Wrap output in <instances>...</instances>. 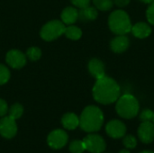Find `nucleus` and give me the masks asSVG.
I'll use <instances>...</instances> for the list:
<instances>
[{"label": "nucleus", "instance_id": "nucleus-1", "mask_svg": "<svg viewBox=\"0 0 154 153\" xmlns=\"http://www.w3.org/2000/svg\"><path fill=\"white\" fill-rule=\"evenodd\" d=\"M120 87L116 81L104 76L98 79L93 87L94 99L103 105H109L117 101L120 96Z\"/></svg>", "mask_w": 154, "mask_h": 153}, {"label": "nucleus", "instance_id": "nucleus-2", "mask_svg": "<svg viewBox=\"0 0 154 153\" xmlns=\"http://www.w3.org/2000/svg\"><path fill=\"white\" fill-rule=\"evenodd\" d=\"M104 115L101 109L95 106H87L79 117V126L87 133H95L101 129Z\"/></svg>", "mask_w": 154, "mask_h": 153}, {"label": "nucleus", "instance_id": "nucleus-3", "mask_svg": "<svg viewBox=\"0 0 154 153\" xmlns=\"http://www.w3.org/2000/svg\"><path fill=\"white\" fill-rule=\"evenodd\" d=\"M116 110L119 116L125 119H132L135 117L140 110L138 100L131 94H125L116 101Z\"/></svg>", "mask_w": 154, "mask_h": 153}, {"label": "nucleus", "instance_id": "nucleus-4", "mask_svg": "<svg viewBox=\"0 0 154 153\" xmlns=\"http://www.w3.org/2000/svg\"><path fill=\"white\" fill-rule=\"evenodd\" d=\"M108 25L110 30L117 35H125L132 31V23L130 17L124 10L114 11L108 18Z\"/></svg>", "mask_w": 154, "mask_h": 153}, {"label": "nucleus", "instance_id": "nucleus-5", "mask_svg": "<svg viewBox=\"0 0 154 153\" xmlns=\"http://www.w3.org/2000/svg\"><path fill=\"white\" fill-rule=\"evenodd\" d=\"M65 24L58 20L47 23L41 30V37L45 41H52L61 36L65 32Z\"/></svg>", "mask_w": 154, "mask_h": 153}, {"label": "nucleus", "instance_id": "nucleus-6", "mask_svg": "<svg viewBox=\"0 0 154 153\" xmlns=\"http://www.w3.org/2000/svg\"><path fill=\"white\" fill-rule=\"evenodd\" d=\"M86 151L90 153H102L105 151L106 144L105 140L98 134H88L83 139Z\"/></svg>", "mask_w": 154, "mask_h": 153}, {"label": "nucleus", "instance_id": "nucleus-7", "mask_svg": "<svg viewBox=\"0 0 154 153\" xmlns=\"http://www.w3.org/2000/svg\"><path fill=\"white\" fill-rule=\"evenodd\" d=\"M69 136L67 133L63 130L57 129L52 131L47 138L48 145L54 149V150H60L62 149L68 142Z\"/></svg>", "mask_w": 154, "mask_h": 153}, {"label": "nucleus", "instance_id": "nucleus-8", "mask_svg": "<svg viewBox=\"0 0 154 153\" xmlns=\"http://www.w3.org/2000/svg\"><path fill=\"white\" fill-rule=\"evenodd\" d=\"M17 133V124L15 119L5 116L0 120V134L5 139H12Z\"/></svg>", "mask_w": 154, "mask_h": 153}, {"label": "nucleus", "instance_id": "nucleus-9", "mask_svg": "<svg viewBox=\"0 0 154 153\" xmlns=\"http://www.w3.org/2000/svg\"><path fill=\"white\" fill-rule=\"evenodd\" d=\"M106 132L109 137L113 139H119L125 135L126 126L122 121L115 119L107 123L106 126Z\"/></svg>", "mask_w": 154, "mask_h": 153}, {"label": "nucleus", "instance_id": "nucleus-10", "mask_svg": "<svg viewBox=\"0 0 154 153\" xmlns=\"http://www.w3.org/2000/svg\"><path fill=\"white\" fill-rule=\"evenodd\" d=\"M137 133L142 142L145 144L152 142L154 141V124L152 122H142Z\"/></svg>", "mask_w": 154, "mask_h": 153}, {"label": "nucleus", "instance_id": "nucleus-11", "mask_svg": "<svg viewBox=\"0 0 154 153\" xmlns=\"http://www.w3.org/2000/svg\"><path fill=\"white\" fill-rule=\"evenodd\" d=\"M5 60L9 66L14 69H21L26 64V58L23 53L17 50H12L7 52Z\"/></svg>", "mask_w": 154, "mask_h": 153}, {"label": "nucleus", "instance_id": "nucleus-12", "mask_svg": "<svg viewBox=\"0 0 154 153\" xmlns=\"http://www.w3.org/2000/svg\"><path fill=\"white\" fill-rule=\"evenodd\" d=\"M129 44H130V41L128 37H126L125 35H117L111 41L110 47L114 52L122 53L128 49Z\"/></svg>", "mask_w": 154, "mask_h": 153}, {"label": "nucleus", "instance_id": "nucleus-13", "mask_svg": "<svg viewBox=\"0 0 154 153\" xmlns=\"http://www.w3.org/2000/svg\"><path fill=\"white\" fill-rule=\"evenodd\" d=\"M89 73L97 79L106 76L105 75V65L98 59H92L88 62Z\"/></svg>", "mask_w": 154, "mask_h": 153}, {"label": "nucleus", "instance_id": "nucleus-14", "mask_svg": "<svg viewBox=\"0 0 154 153\" xmlns=\"http://www.w3.org/2000/svg\"><path fill=\"white\" fill-rule=\"evenodd\" d=\"M131 32L136 38L144 39V38L149 37L150 34L152 33V28L148 23L144 22H139V23H136L132 27Z\"/></svg>", "mask_w": 154, "mask_h": 153}, {"label": "nucleus", "instance_id": "nucleus-15", "mask_svg": "<svg viewBox=\"0 0 154 153\" xmlns=\"http://www.w3.org/2000/svg\"><path fill=\"white\" fill-rule=\"evenodd\" d=\"M79 19V11L71 6L65 8L61 13V20L64 24L71 25Z\"/></svg>", "mask_w": 154, "mask_h": 153}, {"label": "nucleus", "instance_id": "nucleus-16", "mask_svg": "<svg viewBox=\"0 0 154 153\" xmlns=\"http://www.w3.org/2000/svg\"><path fill=\"white\" fill-rule=\"evenodd\" d=\"M61 124L65 129L75 130L79 125V118L77 115L73 113H68L63 115L61 119Z\"/></svg>", "mask_w": 154, "mask_h": 153}, {"label": "nucleus", "instance_id": "nucleus-17", "mask_svg": "<svg viewBox=\"0 0 154 153\" xmlns=\"http://www.w3.org/2000/svg\"><path fill=\"white\" fill-rule=\"evenodd\" d=\"M97 17V10L93 6H86L79 8V18L82 21H93Z\"/></svg>", "mask_w": 154, "mask_h": 153}, {"label": "nucleus", "instance_id": "nucleus-18", "mask_svg": "<svg viewBox=\"0 0 154 153\" xmlns=\"http://www.w3.org/2000/svg\"><path fill=\"white\" fill-rule=\"evenodd\" d=\"M65 35L70 39V40H79L80 39V37L82 36V32L81 30L77 27V26H74V25H69L68 27L65 28V32H64Z\"/></svg>", "mask_w": 154, "mask_h": 153}, {"label": "nucleus", "instance_id": "nucleus-19", "mask_svg": "<svg viewBox=\"0 0 154 153\" xmlns=\"http://www.w3.org/2000/svg\"><path fill=\"white\" fill-rule=\"evenodd\" d=\"M96 8L101 11H108L112 8L114 5L113 0H93Z\"/></svg>", "mask_w": 154, "mask_h": 153}, {"label": "nucleus", "instance_id": "nucleus-20", "mask_svg": "<svg viewBox=\"0 0 154 153\" xmlns=\"http://www.w3.org/2000/svg\"><path fill=\"white\" fill-rule=\"evenodd\" d=\"M69 151L71 153H83L86 149L83 143V141L74 140L69 144Z\"/></svg>", "mask_w": 154, "mask_h": 153}, {"label": "nucleus", "instance_id": "nucleus-21", "mask_svg": "<svg viewBox=\"0 0 154 153\" xmlns=\"http://www.w3.org/2000/svg\"><path fill=\"white\" fill-rule=\"evenodd\" d=\"M23 113V108L20 104H14L9 109V116L15 120L20 118Z\"/></svg>", "mask_w": 154, "mask_h": 153}, {"label": "nucleus", "instance_id": "nucleus-22", "mask_svg": "<svg viewBox=\"0 0 154 153\" xmlns=\"http://www.w3.org/2000/svg\"><path fill=\"white\" fill-rule=\"evenodd\" d=\"M123 144L126 149H134L137 145V140L133 135H125L123 140Z\"/></svg>", "mask_w": 154, "mask_h": 153}, {"label": "nucleus", "instance_id": "nucleus-23", "mask_svg": "<svg viewBox=\"0 0 154 153\" xmlns=\"http://www.w3.org/2000/svg\"><path fill=\"white\" fill-rule=\"evenodd\" d=\"M26 55L31 60H38L42 56V51L37 47H32V48L28 49Z\"/></svg>", "mask_w": 154, "mask_h": 153}, {"label": "nucleus", "instance_id": "nucleus-24", "mask_svg": "<svg viewBox=\"0 0 154 153\" xmlns=\"http://www.w3.org/2000/svg\"><path fill=\"white\" fill-rule=\"evenodd\" d=\"M10 78V72L9 69L4 66L0 64V85H4L5 84Z\"/></svg>", "mask_w": 154, "mask_h": 153}, {"label": "nucleus", "instance_id": "nucleus-25", "mask_svg": "<svg viewBox=\"0 0 154 153\" xmlns=\"http://www.w3.org/2000/svg\"><path fill=\"white\" fill-rule=\"evenodd\" d=\"M153 115L154 112H152L151 109H143L140 114V120L142 122H152Z\"/></svg>", "mask_w": 154, "mask_h": 153}, {"label": "nucleus", "instance_id": "nucleus-26", "mask_svg": "<svg viewBox=\"0 0 154 153\" xmlns=\"http://www.w3.org/2000/svg\"><path fill=\"white\" fill-rule=\"evenodd\" d=\"M146 17L148 22L154 25V2H152L146 11Z\"/></svg>", "mask_w": 154, "mask_h": 153}, {"label": "nucleus", "instance_id": "nucleus-27", "mask_svg": "<svg viewBox=\"0 0 154 153\" xmlns=\"http://www.w3.org/2000/svg\"><path fill=\"white\" fill-rule=\"evenodd\" d=\"M71 3L79 7V8H83V7H86L88 5H89V3H90V0H70Z\"/></svg>", "mask_w": 154, "mask_h": 153}, {"label": "nucleus", "instance_id": "nucleus-28", "mask_svg": "<svg viewBox=\"0 0 154 153\" xmlns=\"http://www.w3.org/2000/svg\"><path fill=\"white\" fill-rule=\"evenodd\" d=\"M7 111H8V107L6 102L3 99H0V116L5 115Z\"/></svg>", "mask_w": 154, "mask_h": 153}, {"label": "nucleus", "instance_id": "nucleus-29", "mask_svg": "<svg viewBox=\"0 0 154 153\" xmlns=\"http://www.w3.org/2000/svg\"><path fill=\"white\" fill-rule=\"evenodd\" d=\"M113 1L118 7H125L130 3V0H113Z\"/></svg>", "mask_w": 154, "mask_h": 153}, {"label": "nucleus", "instance_id": "nucleus-30", "mask_svg": "<svg viewBox=\"0 0 154 153\" xmlns=\"http://www.w3.org/2000/svg\"><path fill=\"white\" fill-rule=\"evenodd\" d=\"M141 1L145 4H152V2H154V0H141Z\"/></svg>", "mask_w": 154, "mask_h": 153}, {"label": "nucleus", "instance_id": "nucleus-31", "mask_svg": "<svg viewBox=\"0 0 154 153\" xmlns=\"http://www.w3.org/2000/svg\"><path fill=\"white\" fill-rule=\"evenodd\" d=\"M118 153H130V151L128 149H124V150H121Z\"/></svg>", "mask_w": 154, "mask_h": 153}, {"label": "nucleus", "instance_id": "nucleus-32", "mask_svg": "<svg viewBox=\"0 0 154 153\" xmlns=\"http://www.w3.org/2000/svg\"><path fill=\"white\" fill-rule=\"evenodd\" d=\"M140 153H154V151H143Z\"/></svg>", "mask_w": 154, "mask_h": 153}, {"label": "nucleus", "instance_id": "nucleus-33", "mask_svg": "<svg viewBox=\"0 0 154 153\" xmlns=\"http://www.w3.org/2000/svg\"><path fill=\"white\" fill-rule=\"evenodd\" d=\"M152 123L154 124V115H153V119H152Z\"/></svg>", "mask_w": 154, "mask_h": 153}]
</instances>
